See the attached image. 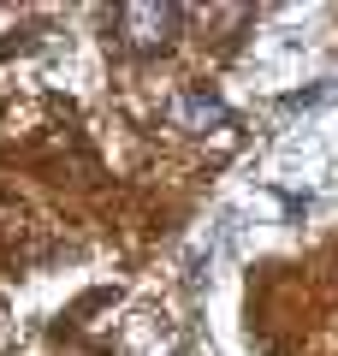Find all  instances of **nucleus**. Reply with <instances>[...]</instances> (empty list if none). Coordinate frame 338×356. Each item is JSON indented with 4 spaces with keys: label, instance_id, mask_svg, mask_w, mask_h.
Instances as JSON below:
<instances>
[{
    "label": "nucleus",
    "instance_id": "f257e3e1",
    "mask_svg": "<svg viewBox=\"0 0 338 356\" xmlns=\"http://www.w3.org/2000/svg\"><path fill=\"white\" fill-rule=\"evenodd\" d=\"M178 24H184L178 6H149V0H131V6L113 13V30H119V42H125L131 54H161V48H172Z\"/></svg>",
    "mask_w": 338,
    "mask_h": 356
},
{
    "label": "nucleus",
    "instance_id": "f03ea898",
    "mask_svg": "<svg viewBox=\"0 0 338 356\" xmlns=\"http://www.w3.org/2000/svg\"><path fill=\"white\" fill-rule=\"evenodd\" d=\"M172 125L190 131V137H214V131H232V113L214 102L208 89H190V95H178V102H172Z\"/></svg>",
    "mask_w": 338,
    "mask_h": 356
}]
</instances>
